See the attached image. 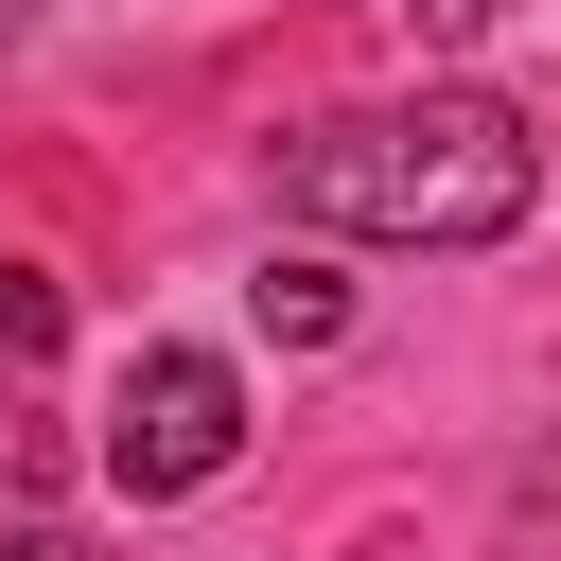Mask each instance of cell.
Segmentation results:
<instances>
[{"label":"cell","instance_id":"obj_1","mask_svg":"<svg viewBox=\"0 0 561 561\" xmlns=\"http://www.w3.org/2000/svg\"><path fill=\"white\" fill-rule=\"evenodd\" d=\"M280 193L351 245H508L543 193V140L491 88H421V105H333L280 140Z\"/></svg>","mask_w":561,"mask_h":561},{"label":"cell","instance_id":"obj_2","mask_svg":"<svg viewBox=\"0 0 561 561\" xmlns=\"http://www.w3.org/2000/svg\"><path fill=\"white\" fill-rule=\"evenodd\" d=\"M228 456H245V386H228V351H140V368L105 386V491L175 508V491H210Z\"/></svg>","mask_w":561,"mask_h":561},{"label":"cell","instance_id":"obj_3","mask_svg":"<svg viewBox=\"0 0 561 561\" xmlns=\"http://www.w3.org/2000/svg\"><path fill=\"white\" fill-rule=\"evenodd\" d=\"M245 298H263V333H280V351H333V333H351V280H333L316 245H280V263H263Z\"/></svg>","mask_w":561,"mask_h":561},{"label":"cell","instance_id":"obj_4","mask_svg":"<svg viewBox=\"0 0 561 561\" xmlns=\"http://www.w3.org/2000/svg\"><path fill=\"white\" fill-rule=\"evenodd\" d=\"M53 351H70V280H53V263H0V403H18Z\"/></svg>","mask_w":561,"mask_h":561},{"label":"cell","instance_id":"obj_5","mask_svg":"<svg viewBox=\"0 0 561 561\" xmlns=\"http://www.w3.org/2000/svg\"><path fill=\"white\" fill-rule=\"evenodd\" d=\"M0 561H88V543H53V526H18V543H0Z\"/></svg>","mask_w":561,"mask_h":561},{"label":"cell","instance_id":"obj_6","mask_svg":"<svg viewBox=\"0 0 561 561\" xmlns=\"http://www.w3.org/2000/svg\"><path fill=\"white\" fill-rule=\"evenodd\" d=\"M0 456H18V421H0Z\"/></svg>","mask_w":561,"mask_h":561}]
</instances>
